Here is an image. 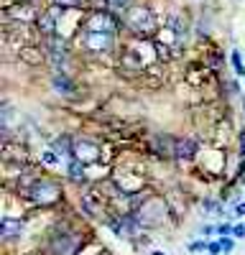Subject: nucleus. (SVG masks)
I'll return each mask as SVG.
<instances>
[{
	"label": "nucleus",
	"mask_w": 245,
	"mask_h": 255,
	"mask_svg": "<svg viewBox=\"0 0 245 255\" xmlns=\"http://www.w3.org/2000/svg\"><path fill=\"white\" fill-rule=\"evenodd\" d=\"M82 248L79 235H74L72 230H56L46 243V253L49 255H77Z\"/></svg>",
	"instance_id": "obj_1"
},
{
	"label": "nucleus",
	"mask_w": 245,
	"mask_h": 255,
	"mask_svg": "<svg viewBox=\"0 0 245 255\" xmlns=\"http://www.w3.org/2000/svg\"><path fill=\"white\" fill-rule=\"evenodd\" d=\"M125 26L133 33H138V36H151L156 31V15L148 8H143V5L140 8H130L125 13Z\"/></svg>",
	"instance_id": "obj_2"
},
{
	"label": "nucleus",
	"mask_w": 245,
	"mask_h": 255,
	"mask_svg": "<svg viewBox=\"0 0 245 255\" xmlns=\"http://www.w3.org/2000/svg\"><path fill=\"white\" fill-rule=\"evenodd\" d=\"M163 215H166V204L158 197H148L138 204L133 217L138 220V225H158V222H163Z\"/></svg>",
	"instance_id": "obj_3"
},
{
	"label": "nucleus",
	"mask_w": 245,
	"mask_h": 255,
	"mask_svg": "<svg viewBox=\"0 0 245 255\" xmlns=\"http://www.w3.org/2000/svg\"><path fill=\"white\" fill-rule=\"evenodd\" d=\"M28 199L33 204H38V207H51V204H56L61 199V189H59V184H54L49 179H38V184L31 189Z\"/></svg>",
	"instance_id": "obj_4"
},
{
	"label": "nucleus",
	"mask_w": 245,
	"mask_h": 255,
	"mask_svg": "<svg viewBox=\"0 0 245 255\" xmlns=\"http://www.w3.org/2000/svg\"><path fill=\"white\" fill-rule=\"evenodd\" d=\"M85 31L87 33H102V36H113L118 31V18L108 10H95L87 23H85Z\"/></svg>",
	"instance_id": "obj_5"
},
{
	"label": "nucleus",
	"mask_w": 245,
	"mask_h": 255,
	"mask_svg": "<svg viewBox=\"0 0 245 255\" xmlns=\"http://www.w3.org/2000/svg\"><path fill=\"white\" fill-rule=\"evenodd\" d=\"M72 158L79 163H92L100 158V145L87 138H77V140H72Z\"/></svg>",
	"instance_id": "obj_6"
},
{
	"label": "nucleus",
	"mask_w": 245,
	"mask_h": 255,
	"mask_svg": "<svg viewBox=\"0 0 245 255\" xmlns=\"http://www.w3.org/2000/svg\"><path fill=\"white\" fill-rule=\"evenodd\" d=\"M61 13H64V8H56V5H54L51 10H46V13H41L38 20H36V28H38L41 33H46V36H54Z\"/></svg>",
	"instance_id": "obj_7"
},
{
	"label": "nucleus",
	"mask_w": 245,
	"mask_h": 255,
	"mask_svg": "<svg viewBox=\"0 0 245 255\" xmlns=\"http://www.w3.org/2000/svg\"><path fill=\"white\" fill-rule=\"evenodd\" d=\"M85 44L90 51H108L113 46V36H102V33H85Z\"/></svg>",
	"instance_id": "obj_8"
},
{
	"label": "nucleus",
	"mask_w": 245,
	"mask_h": 255,
	"mask_svg": "<svg viewBox=\"0 0 245 255\" xmlns=\"http://www.w3.org/2000/svg\"><path fill=\"white\" fill-rule=\"evenodd\" d=\"M194 153H197V143L194 140H189V138L176 140V145H174V156L176 158H192Z\"/></svg>",
	"instance_id": "obj_9"
},
{
	"label": "nucleus",
	"mask_w": 245,
	"mask_h": 255,
	"mask_svg": "<svg viewBox=\"0 0 245 255\" xmlns=\"http://www.w3.org/2000/svg\"><path fill=\"white\" fill-rule=\"evenodd\" d=\"M20 235V220H10V217H3V240L10 243Z\"/></svg>",
	"instance_id": "obj_10"
},
{
	"label": "nucleus",
	"mask_w": 245,
	"mask_h": 255,
	"mask_svg": "<svg viewBox=\"0 0 245 255\" xmlns=\"http://www.w3.org/2000/svg\"><path fill=\"white\" fill-rule=\"evenodd\" d=\"M54 90L61 92V95H72L74 92V82L67 79L64 74H54Z\"/></svg>",
	"instance_id": "obj_11"
},
{
	"label": "nucleus",
	"mask_w": 245,
	"mask_h": 255,
	"mask_svg": "<svg viewBox=\"0 0 245 255\" xmlns=\"http://www.w3.org/2000/svg\"><path fill=\"white\" fill-rule=\"evenodd\" d=\"M169 28L174 31L176 38L187 36V23H184V18H179V15H171V18H169Z\"/></svg>",
	"instance_id": "obj_12"
},
{
	"label": "nucleus",
	"mask_w": 245,
	"mask_h": 255,
	"mask_svg": "<svg viewBox=\"0 0 245 255\" xmlns=\"http://www.w3.org/2000/svg\"><path fill=\"white\" fill-rule=\"evenodd\" d=\"M67 171H69V179H72V181H85V163H79V161L72 158Z\"/></svg>",
	"instance_id": "obj_13"
},
{
	"label": "nucleus",
	"mask_w": 245,
	"mask_h": 255,
	"mask_svg": "<svg viewBox=\"0 0 245 255\" xmlns=\"http://www.w3.org/2000/svg\"><path fill=\"white\" fill-rule=\"evenodd\" d=\"M230 61H233V69L238 77H245V64H243V56L240 51H230Z\"/></svg>",
	"instance_id": "obj_14"
},
{
	"label": "nucleus",
	"mask_w": 245,
	"mask_h": 255,
	"mask_svg": "<svg viewBox=\"0 0 245 255\" xmlns=\"http://www.w3.org/2000/svg\"><path fill=\"white\" fill-rule=\"evenodd\" d=\"M44 163H49V166H59V161H61V156L59 153H54V151H44Z\"/></svg>",
	"instance_id": "obj_15"
},
{
	"label": "nucleus",
	"mask_w": 245,
	"mask_h": 255,
	"mask_svg": "<svg viewBox=\"0 0 245 255\" xmlns=\"http://www.w3.org/2000/svg\"><path fill=\"white\" fill-rule=\"evenodd\" d=\"M79 3H82V0H54L56 8H77Z\"/></svg>",
	"instance_id": "obj_16"
},
{
	"label": "nucleus",
	"mask_w": 245,
	"mask_h": 255,
	"mask_svg": "<svg viewBox=\"0 0 245 255\" xmlns=\"http://www.w3.org/2000/svg\"><path fill=\"white\" fill-rule=\"evenodd\" d=\"M204 248H210V245H207V243H202V240H194V243L189 245V250H192V253H197V250H204Z\"/></svg>",
	"instance_id": "obj_17"
},
{
	"label": "nucleus",
	"mask_w": 245,
	"mask_h": 255,
	"mask_svg": "<svg viewBox=\"0 0 245 255\" xmlns=\"http://www.w3.org/2000/svg\"><path fill=\"white\" fill-rule=\"evenodd\" d=\"M215 232H217V235H228V232H233V227L230 225H217Z\"/></svg>",
	"instance_id": "obj_18"
},
{
	"label": "nucleus",
	"mask_w": 245,
	"mask_h": 255,
	"mask_svg": "<svg viewBox=\"0 0 245 255\" xmlns=\"http://www.w3.org/2000/svg\"><path fill=\"white\" fill-rule=\"evenodd\" d=\"M108 3H110L113 8H125V5L130 3V0H108Z\"/></svg>",
	"instance_id": "obj_19"
},
{
	"label": "nucleus",
	"mask_w": 245,
	"mask_h": 255,
	"mask_svg": "<svg viewBox=\"0 0 245 255\" xmlns=\"http://www.w3.org/2000/svg\"><path fill=\"white\" fill-rule=\"evenodd\" d=\"M233 235H235V238H243V235H245V225H235V227H233Z\"/></svg>",
	"instance_id": "obj_20"
},
{
	"label": "nucleus",
	"mask_w": 245,
	"mask_h": 255,
	"mask_svg": "<svg viewBox=\"0 0 245 255\" xmlns=\"http://www.w3.org/2000/svg\"><path fill=\"white\" fill-rule=\"evenodd\" d=\"M220 245H222V250H233V240H228V238H222Z\"/></svg>",
	"instance_id": "obj_21"
},
{
	"label": "nucleus",
	"mask_w": 245,
	"mask_h": 255,
	"mask_svg": "<svg viewBox=\"0 0 245 255\" xmlns=\"http://www.w3.org/2000/svg\"><path fill=\"white\" fill-rule=\"evenodd\" d=\"M220 250H222L220 243H210V253H220Z\"/></svg>",
	"instance_id": "obj_22"
},
{
	"label": "nucleus",
	"mask_w": 245,
	"mask_h": 255,
	"mask_svg": "<svg viewBox=\"0 0 245 255\" xmlns=\"http://www.w3.org/2000/svg\"><path fill=\"white\" fill-rule=\"evenodd\" d=\"M235 215H238V217L245 215V204H238V207H235Z\"/></svg>",
	"instance_id": "obj_23"
},
{
	"label": "nucleus",
	"mask_w": 245,
	"mask_h": 255,
	"mask_svg": "<svg viewBox=\"0 0 245 255\" xmlns=\"http://www.w3.org/2000/svg\"><path fill=\"white\" fill-rule=\"evenodd\" d=\"M151 255H163V253H151Z\"/></svg>",
	"instance_id": "obj_24"
},
{
	"label": "nucleus",
	"mask_w": 245,
	"mask_h": 255,
	"mask_svg": "<svg viewBox=\"0 0 245 255\" xmlns=\"http://www.w3.org/2000/svg\"><path fill=\"white\" fill-rule=\"evenodd\" d=\"M28 3H33V0H28Z\"/></svg>",
	"instance_id": "obj_25"
}]
</instances>
